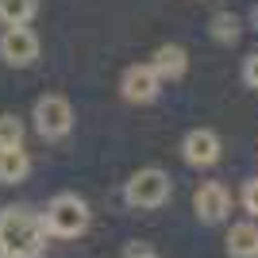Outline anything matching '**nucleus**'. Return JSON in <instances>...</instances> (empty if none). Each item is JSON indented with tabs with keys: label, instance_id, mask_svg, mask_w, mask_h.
I'll list each match as a JSON object with an SVG mask.
<instances>
[{
	"label": "nucleus",
	"instance_id": "13",
	"mask_svg": "<svg viewBox=\"0 0 258 258\" xmlns=\"http://www.w3.org/2000/svg\"><path fill=\"white\" fill-rule=\"evenodd\" d=\"M208 31H212L216 43H224V46L239 43V16H231V12H216L212 23H208Z\"/></svg>",
	"mask_w": 258,
	"mask_h": 258
},
{
	"label": "nucleus",
	"instance_id": "10",
	"mask_svg": "<svg viewBox=\"0 0 258 258\" xmlns=\"http://www.w3.org/2000/svg\"><path fill=\"white\" fill-rule=\"evenodd\" d=\"M227 254L231 258H258V224L254 220L231 224V231H227Z\"/></svg>",
	"mask_w": 258,
	"mask_h": 258
},
{
	"label": "nucleus",
	"instance_id": "12",
	"mask_svg": "<svg viewBox=\"0 0 258 258\" xmlns=\"http://www.w3.org/2000/svg\"><path fill=\"white\" fill-rule=\"evenodd\" d=\"M39 12V0H0V23L4 27H27Z\"/></svg>",
	"mask_w": 258,
	"mask_h": 258
},
{
	"label": "nucleus",
	"instance_id": "2",
	"mask_svg": "<svg viewBox=\"0 0 258 258\" xmlns=\"http://www.w3.org/2000/svg\"><path fill=\"white\" fill-rule=\"evenodd\" d=\"M46 227V235H58V239H77L89 231V220H93V212H89L85 197L77 193H58L46 205V212L39 216Z\"/></svg>",
	"mask_w": 258,
	"mask_h": 258
},
{
	"label": "nucleus",
	"instance_id": "4",
	"mask_svg": "<svg viewBox=\"0 0 258 258\" xmlns=\"http://www.w3.org/2000/svg\"><path fill=\"white\" fill-rule=\"evenodd\" d=\"M31 119H35V131H39L46 143L66 139L70 127H74V104H70L62 93H43L31 108Z\"/></svg>",
	"mask_w": 258,
	"mask_h": 258
},
{
	"label": "nucleus",
	"instance_id": "1",
	"mask_svg": "<svg viewBox=\"0 0 258 258\" xmlns=\"http://www.w3.org/2000/svg\"><path fill=\"white\" fill-rule=\"evenodd\" d=\"M46 227L31 208H0V258H43Z\"/></svg>",
	"mask_w": 258,
	"mask_h": 258
},
{
	"label": "nucleus",
	"instance_id": "11",
	"mask_svg": "<svg viewBox=\"0 0 258 258\" xmlns=\"http://www.w3.org/2000/svg\"><path fill=\"white\" fill-rule=\"evenodd\" d=\"M27 173H31V158H27L23 147H16V151H0V185H20Z\"/></svg>",
	"mask_w": 258,
	"mask_h": 258
},
{
	"label": "nucleus",
	"instance_id": "3",
	"mask_svg": "<svg viewBox=\"0 0 258 258\" xmlns=\"http://www.w3.org/2000/svg\"><path fill=\"white\" fill-rule=\"evenodd\" d=\"M170 193H173V181L162 166H143V170H135L127 177V185H123V201H127L131 208H162L170 201Z\"/></svg>",
	"mask_w": 258,
	"mask_h": 258
},
{
	"label": "nucleus",
	"instance_id": "6",
	"mask_svg": "<svg viewBox=\"0 0 258 258\" xmlns=\"http://www.w3.org/2000/svg\"><path fill=\"white\" fill-rule=\"evenodd\" d=\"M193 212H197L201 224H224L227 212H231V193H227V185L205 181L193 193Z\"/></svg>",
	"mask_w": 258,
	"mask_h": 258
},
{
	"label": "nucleus",
	"instance_id": "8",
	"mask_svg": "<svg viewBox=\"0 0 258 258\" xmlns=\"http://www.w3.org/2000/svg\"><path fill=\"white\" fill-rule=\"evenodd\" d=\"M220 135L212 127H193L189 135L181 139V158L189 166H216L220 162Z\"/></svg>",
	"mask_w": 258,
	"mask_h": 258
},
{
	"label": "nucleus",
	"instance_id": "18",
	"mask_svg": "<svg viewBox=\"0 0 258 258\" xmlns=\"http://www.w3.org/2000/svg\"><path fill=\"white\" fill-rule=\"evenodd\" d=\"M250 20H254V27H258V4H254V12H250Z\"/></svg>",
	"mask_w": 258,
	"mask_h": 258
},
{
	"label": "nucleus",
	"instance_id": "14",
	"mask_svg": "<svg viewBox=\"0 0 258 258\" xmlns=\"http://www.w3.org/2000/svg\"><path fill=\"white\" fill-rule=\"evenodd\" d=\"M16 147H23V119L4 112L0 116V151H16Z\"/></svg>",
	"mask_w": 258,
	"mask_h": 258
},
{
	"label": "nucleus",
	"instance_id": "7",
	"mask_svg": "<svg viewBox=\"0 0 258 258\" xmlns=\"http://www.w3.org/2000/svg\"><path fill=\"white\" fill-rule=\"evenodd\" d=\"M119 93H123V100H131V104H151V100L162 93V81L154 77V70L147 62L127 66L123 77H119Z\"/></svg>",
	"mask_w": 258,
	"mask_h": 258
},
{
	"label": "nucleus",
	"instance_id": "17",
	"mask_svg": "<svg viewBox=\"0 0 258 258\" xmlns=\"http://www.w3.org/2000/svg\"><path fill=\"white\" fill-rule=\"evenodd\" d=\"M123 258H162V254H154L147 243H131V247L123 250Z\"/></svg>",
	"mask_w": 258,
	"mask_h": 258
},
{
	"label": "nucleus",
	"instance_id": "15",
	"mask_svg": "<svg viewBox=\"0 0 258 258\" xmlns=\"http://www.w3.org/2000/svg\"><path fill=\"white\" fill-rule=\"evenodd\" d=\"M243 81H247V89H258V50L243 58Z\"/></svg>",
	"mask_w": 258,
	"mask_h": 258
},
{
	"label": "nucleus",
	"instance_id": "16",
	"mask_svg": "<svg viewBox=\"0 0 258 258\" xmlns=\"http://www.w3.org/2000/svg\"><path fill=\"white\" fill-rule=\"evenodd\" d=\"M243 208H247L250 216H258V177H250V181L243 185Z\"/></svg>",
	"mask_w": 258,
	"mask_h": 258
},
{
	"label": "nucleus",
	"instance_id": "9",
	"mask_svg": "<svg viewBox=\"0 0 258 258\" xmlns=\"http://www.w3.org/2000/svg\"><path fill=\"white\" fill-rule=\"evenodd\" d=\"M154 70V77L158 81H177V77H185V70H189V54H185V46L177 43H166L154 50V58L147 62Z\"/></svg>",
	"mask_w": 258,
	"mask_h": 258
},
{
	"label": "nucleus",
	"instance_id": "5",
	"mask_svg": "<svg viewBox=\"0 0 258 258\" xmlns=\"http://www.w3.org/2000/svg\"><path fill=\"white\" fill-rule=\"evenodd\" d=\"M0 58L12 70L35 66V58H39V35L31 27H4V35H0Z\"/></svg>",
	"mask_w": 258,
	"mask_h": 258
}]
</instances>
